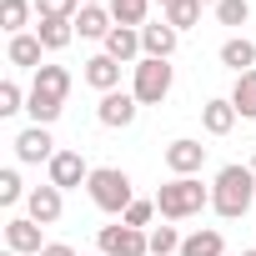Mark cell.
Instances as JSON below:
<instances>
[{
  "label": "cell",
  "instance_id": "cell-26",
  "mask_svg": "<svg viewBox=\"0 0 256 256\" xmlns=\"http://www.w3.org/2000/svg\"><path fill=\"white\" fill-rule=\"evenodd\" d=\"M26 110H30V120L36 126H50L60 110H66V100H50V96H40V90H30V100H26Z\"/></svg>",
  "mask_w": 256,
  "mask_h": 256
},
{
  "label": "cell",
  "instance_id": "cell-1",
  "mask_svg": "<svg viewBox=\"0 0 256 256\" xmlns=\"http://www.w3.org/2000/svg\"><path fill=\"white\" fill-rule=\"evenodd\" d=\"M251 196H256V171L251 166H221V176H216V186H211V206H216V216H226V221H236V216H246L251 211Z\"/></svg>",
  "mask_w": 256,
  "mask_h": 256
},
{
  "label": "cell",
  "instance_id": "cell-28",
  "mask_svg": "<svg viewBox=\"0 0 256 256\" xmlns=\"http://www.w3.org/2000/svg\"><path fill=\"white\" fill-rule=\"evenodd\" d=\"M216 20H221V26H246V20H251V0H221V6H216Z\"/></svg>",
  "mask_w": 256,
  "mask_h": 256
},
{
  "label": "cell",
  "instance_id": "cell-14",
  "mask_svg": "<svg viewBox=\"0 0 256 256\" xmlns=\"http://www.w3.org/2000/svg\"><path fill=\"white\" fill-rule=\"evenodd\" d=\"M176 40H181V36H176L166 20H156V26H141V50H146L151 60H171Z\"/></svg>",
  "mask_w": 256,
  "mask_h": 256
},
{
  "label": "cell",
  "instance_id": "cell-11",
  "mask_svg": "<svg viewBox=\"0 0 256 256\" xmlns=\"http://www.w3.org/2000/svg\"><path fill=\"white\" fill-rule=\"evenodd\" d=\"M26 211H30V221H40V226H56L60 221V211H66V201H60V186H36L30 196H26Z\"/></svg>",
  "mask_w": 256,
  "mask_h": 256
},
{
  "label": "cell",
  "instance_id": "cell-35",
  "mask_svg": "<svg viewBox=\"0 0 256 256\" xmlns=\"http://www.w3.org/2000/svg\"><path fill=\"white\" fill-rule=\"evenodd\" d=\"M80 6H100V0H80Z\"/></svg>",
  "mask_w": 256,
  "mask_h": 256
},
{
  "label": "cell",
  "instance_id": "cell-2",
  "mask_svg": "<svg viewBox=\"0 0 256 256\" xmlns=\"http://www.w3.org/2000/svg\"><path fill=\"white\" fill-rule=\"evenodd\" d=\"M201 206H211V191L196 181V176H171L161 191H156V211L166 221H186V216H201Z\"/></svg>",
  "mask_w": 256,
  "mask_h": 256
},
{
  "label": "cell",
  "instance_id": "cell-39",
  "mask_svg": "<svg viewBox=\"0 0 256 256\" xmlns=\"http://www.w3.org/2000/svg\"><path fill=\"white\" fill-rule=\"evenodd\" d=\"M96 256H106V251H96Z\"/></svg>",
  "mask_w": 256,
  "mask_h": 256
},
{
  "label": "cell",
  "instance_id": "cell-25",
  "mask_svg": "<svg viewBox=\"0 0 256 256\" xmlns=\"http://www.w3.org/2000/svg\"><path fill=\"white\" fill-rule=\"evenodd\" d=\"M30 10H36V6H26V0H0V26H6L10 36H26Z\"/></svg>",
  "mask_w": 256,
  "mask_h": 256
},
{
  "label": "cell",
  "instance_id": "cell-15",
  "mask_svg": "<svg viewBox=\"0 0 256 256\" xmlns=\"http://www.w3.org/2000/svg\"><path fill=\"white\" fill-rule=\"evenodd\" d=\"M106 56H110V60H120V66H126V60H141V56H146V50H141V30L116 26V30L106 36Z\"/></svg>",
  "mask_w": 256,
  "mask_h": 256
},
{
  "label": "cell",
  "instance_id": "cell-30",
  "mask_svg": "<svg viewBox=\"0 0 256 256\" xmlns=\"http://www.w3.org/2000/svg\"><path fill=\"white\" fill-rule=\"evenodd\" d=\"M120 221H126V226H136V231H146V226L156 221V201H131Z\"/></svg>",
  "mask_w": 256,
  "mask_h": 256
},
{
  "label": "cell",
  "instance_id": "cell-18",
  "mask_svg": "<svg viewBox=\"0 0 256 256\" xmlns=\"http://www.w3.org/2000/svg\"><path fill=\"white\" fill-rule=\"evenodd\" d=\"M30 90H40V96H50V100H66V96H70V70H66V66H40Z\"/></svg>",
  "mask_w": 256,
  "mask_h": 256
},
{
  "label": "cell",
  "instance_id": "cell-31",
  "mask_svg": "<svg viewBox=\"0 0 256 256\" xmlns=\"http://www.w3.org/2000/svg\"><path fill=\"white\" fill-rule=\"evenodd\" d=\"M20 196H26V186H20V171H10V166H6V171H0V206H16Z\"/></svg>",
  "mask_w": 256,
  "mask_h": 256
},
{
  "label": "cell",
  "instance_id": "cell-37",
  "mask_svg": "<svg viewBox=\"0 0 256 256\" xmlns=\"http://www.w3.org/2000/svg\"><path fill=\"white\" fill-rule=\"evenodd\" d=\"M241 256H256V251H241Z\"/></svg>",
  "mask_w": 256,
  "mask_h": 256
},
{
  "label": "cell",
  "instance_id": "cell-27",
  "mask_svg": "<svg viewBox=\"0 0 256 256\" xmlns=\"http://www.w3.org/2000/svg\"><path fill=\"white\" fill-rule=\"evenodd\" d=\"M76 10H80V0H36V20H76Z\"/></svg>",
  "mask_w": 256,
  "mask_h": 256
},
{
  "label": "cell",
  "instance_id": "cell-7",
  "mask_svg": "<svg viewBox=\"0 0 256 256\" xmlns=\"http://www.w3.org/2000/svg\"><path fill=\"white\" fill-rule=\"evenodd\" d=\"M201 166H206V146H201V141L176 136V141L166 146V171H171V176H196Z\"/></svg>",
  "mask_w": 256,
  "mask_h": 256
},
{
  "label": "cell",
  "instance_id": "cell-12",
  "mask_svg": "<svg viewBox=\"0 0 256 256\" xmlns=\"http://www.w3.org/2000/svg\"><path fill=\"white\" fill-rule=\"evenodd\" d=\"M110 30H116L110 6H80V10H76V36H86V40H106Z\"/></svg>",
  "mask_w": 256,
  "mask_h": 256
},
{
  "label": "cell",
  "instance_id": "cell-9",
  "mask_svg": "<svg viewBox=\"0 0 256 256\" xmlns=\"http://www.w3.org/2000/svg\"><path fill=\"white\" fill-rule=\"evenodd\" d=\"M16 156L26 161V166H50L56 161V141H50V131H46V126H30V131H20L16 136Z\"/></svg>",
  "mask_w": 256,
  "mask_h": 256
},
{
  "label": "cell",
  "instance_id": "cell-10",
  "mask_svg": "<svg viewBox=\"0 0 256 256\" xmlns=\"http://www.w3.org/2000/svg\"><path fill=\"white\" fill-rule=\"evenodd\" d=\"M86 181H90V166L80 161V151H56V161H50V186L76 191V186H86Z\"/></svg>",
  "mask_w": 256,
  "mask_h": 256
},
{
  "label": "cell",
  "instance_id": "cell-33",
  "mask_svg": "<svg viewBox=\"0 0 256 256\" xmlns=\"http://www.w3.org/2000/svg\"><path fill=\"white\" fill-rule=\"evenodd\" d=\"M40 256H76V246H66V241H46Z\"/></svg>",
  "mask_w": 256,
  "mask_h": 256
},
{
  "label": "cell",
  "instance_id": "cell-32",
  "mask_svg": "<svg viewBox=\"0 0 256 256\" xmlns=\"http://www.w3.org/2000/svg\"><path fill=\"white\" fill-rule=\"evenodd\" d=\"M26 100H30V96H20V86H16V80H6V86H0V116L26 110Z\"/></svg>",
  "mask_w": 256,
  "mask_h": 256
},
{
  "label": "cell",
  "instance_id": "cell-4",
  "mask_svg": "<svg viewBox=\"0 0 256 256\" xmlns=\"http://www.w3.org/2000/svg\"><path fill=\"white\" fill-rule=\"evenodd\" d=\"M171 60H151V56H141L136 60V80H131V96L141 100V106H161L166 96H171Z\"/></svg>",
  "mask_w": 256,
  "mask_h": 256
},
{
  "label": "cell",
  "instance_id": "cell-3",
  "mask_svg": "<svg viewBox=\"0 0 256 256\" xmlns=\"http://www.w3.org/2000/svg\"><path fill=\"white\" fill-rule=\"evenodd\" d=\"M86 191H90V201H96L106 216H126V206L136 201L131 176H126L120 166H96V171H90V181H86Z\"/></svg>",
  "mask_w": 256,
  "mask_h": 256
},
{
  "label": "cell",
  "instance_id": "cell-29",
  "mask_svg": "<svg viewBox=\"0 0 256 256\" xmlns=\"http://www.w3.org/2000/svg\"><path fill=\"white\" fill-rule=\"evenodd\" d=\"M181 241L186 236H176V226H156L151 231V256H171V251H181Z\"/></svg>",
  "mask_w": 256,
  "mask_h": 256
},
{
  "label": "cell",
  "instance_id": "cell-8",
  "mask_svg": "<svg viewBox=\"0 0 256 256\" xmlns=\"http://www.w3.org/2000/svg\"><path fill=\"white\" fill-rule=\"evenodd\" d=\"M40 221H30V216H16V221H6V246L16 251V256H40L46 251V241H40Z\"/></svg>",
  "mask_w": 256,
  "mask_h": 256
},
{
  "label": "cell",
  "instance_id": "cell-34",
  "mask_svg": "<svg viewBox=\"0 0 256 256\" xmlns=\"http://www.w3.org/2000/svg\"><path fill=\"white\" fill-rule=\"evenodd\" d=\"M196 6H221V0H196Z\"/></svg>",
  "mask_w": 256,
  "mask_h": 256
},
{
  "label": "cell",
  "instance_id": "cell-24",
  "mask_svg": "<svg viewBox=\"0 0 256 256\" xmlns=\"http://www.w3.org/2000/svg\"><path fill=\"white\" fill-rule=\"evenodd\" d=\"M146 10H151V0H110L116 26H131V30H141V26H146Z\"/></svg>",
  "mask_w": 256,
  "mask_h": 256
},
{
  "label": "cell",
  "instance_id": "cell-19",
  "mask_svg": "<svg viewBox=\"0 0 256 256\" xmlns=\"http://www.w3.org/2000/svg\"><path fill=\"white\" fill-rule=\"evenodd\" d=\"M40 36H10V66H20V70H40Z\"/></svg>",
  "mask_w": 256,
  "mask_h": 256
},
{
  "label": "cell",
  "instance_id": "cell-23",
  "mask_svg": "<svg viewBox=\"0 0 256 256\" xmlns=\"http://www.w3.org/2000/svg\"><path fill=\"white\" fill-rule=\"evenodd\" d=\"M161 20H166V26L181 36V30H191V26L201 20V6H196V0H171V6L161 10Z\"/></svg>",
  "mask_w": 256,
  "mask_h": 256
},
{
  "label": "cell",
  "instance_id": "cell-38",
  "mask_svg": "<svg viewBox=\"0 0 256 256\" xmlns=\"http://www.w3.org/2000/svg\"><path fill=\"white\" fill-rule=\"evenodd\" d=\"M251 171H256V156H251Z\"/></svg>",
  "mask_w": 256,
  "mask_h": 256
},
{
  "label": "cell",
  "instance_id": "cell-20",
  "mask_svg": "<svg viewBox=\"0 0 256 256\" xmlns=\"http://www.w3.org/2000/svg\"><path fill=\"white\" fill-rule=\"evenodd\" d=\"M36 36H40L46 50H66V46L76 40V20H50V16H46V20L36 26Z\"/></svg>",
  "mask_w": 256,
  "mask_h": 256
},
{
  "label": "cell",
  "instance_id": "cell-13",
  "mask_svg": "<svg viewBox=\"0 0 256 256\" xmlns=\"http://www.w3.org/2000/svg\"><path fill=\"white\" fill-rule=\"evenodd\" d=\"M80 76H86V86H96L100 96H110V90H120V60H110V56H90Z\"/></svg>",
  "mask_w": 256,
  "mask_h": 256
},
{
  "label": "cell",
  "instance_id": "cell-17",
  "mask_svg": "<svg viewBox=\"0 0 256 256\" xmlns=\"http://www.w3.org/2000/svg\"><path fill=\"white\" fill-rule=\"evenodd\" d=\"M221 66H226V70H236V76L256 70V46H251L246 36H231V40L221 46Z\"/></svg>",
  "mask_w": 256,
  "mask_h": 256
},
{
  "label": "cell",
  "instance_id": "cell-16",
  "mask_svg": "<svg viewBox=\"0 0 256 256\" xmlns=\"http://www.w3.org/2000/svg\"><path fill=\"white\" fill-rule=\"evenodd\" d=\"M201 126H206V136H231V126H236L231 96H226V100H206V106H201Z\"/></svg>",
  "mask_w": 256,
  "mask_h": 256
},
{
  "label": "cell",
  "instance_id": "cell-5",
  "mask_svg": "<svg viewBox=\"0 0 256 256\" xmlns=\"http://www.w3.org/2000/svg\"><path fill=\"white\" fill-rule=\"evenodd\" d=\"M96 246L106 251V256H151V231H136V226H100V236H96Z\"/></svg>",
  "mask_w": 256,
  "mask_h": 256
},
{
  "label": "cell",
  "instance_id": "cell-22",
  "mask_svg": "<svg viewBox=\"0 0 256 256\" xmlns=\"http://www.w3.org/2000/svg\"><path fill=\"white\" fill-rule=\"evenodd\" d=\"M231 106H236L241 120H256V70L236 76V86H231Z\"/></svg>",
  "mask_w": 256,
  "mask_h": 256
},
{
  "label": "cell",
  "instance_id": "cell-6",
  "mask_svg": "<svg viewBox=\"0 0 256 256\" xmlns=\"http://www.w3.org/2000/svg\"><path fill=\"white\" fill-rule=\"evenodd\" d=\"M136 110H141V100H136L131 90H110V96H100L96 120H100V126H110V131H126V126L136 120Z\"/></svg>",
  "mask_w": 256,
  "mask_h": 256
},
{
  "label": "cell",
  "instance_id": "cell-21",
  "mask_svg": "<svg viewBox=\"0 0 256 256\" xmlns=\"http://www.w3.org/2000/svg\"><path fill=\"white\" fill-rule=\"evenodd\" d=\"M221 251H226L221 231H211V226H206V231H191V236L181 241V251H176V256H221Z\"/></svg>",
  "mask_w": 256,
  "mask_h": 256
},
{
  "label": "cell",
  "instance_id": "cell-36",
  "mask_svg": "<svg viewBox=\"0 0 256 256\" xmlns=\"http://www.w3.org/2000/svg\"><path fill=\"white\" fill-rule=\"evenodd\" d=\"M166 6H171V0H161V10H166Z\"/></svg>",
  "mask_w": 256,
  "mask_h": 256
}]
</instances>
